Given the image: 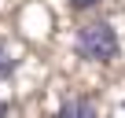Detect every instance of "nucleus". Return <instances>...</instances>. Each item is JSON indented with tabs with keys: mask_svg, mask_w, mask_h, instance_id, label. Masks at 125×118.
<instances>
[{
	"mask_svg": "<svg viewBox=\"0 0 125 118\" xmlns=\"http://www.w3.org/2000/svg\"><path fill=\"white\" fill-rule=\"evenodd\" d=\"M118 33L110 22H85L77 30V55L88 63H110L118 55Z\"/></svg>",
	"mask_w": 125,
	"mask_h": 118,
	"instance_id": "1",
	"label": "nucleus"
},
{
	"mask_svg": "<svg viewBox=\"0 0 125 118\" xmlns=\"http://www.w3.org/2000/svg\"><path fill=\"white\" fill-rule=\"evenodd\" d=\"M55 118H99L96 114V107H92V100H85V96H74V100H66L59 107V114Z\"/></svg>",
	"mask_w": 125,
	"mask_h": 118,
	"instance_id": "2",
	"label": "nucleus"
},
{
	"mask_svg": "<svg viewBox=\"0 0 125 118\" xmlns=\"http://www.w3.org/2000/svg\"><path fill=\"white\" fill-rule=\"evenodd\" d=\"M11 70H15V59H11V52H8L4 44H0V81H4Z\"/></svg>",
	"mask_w": 125,
	"mask_h": 118,
	"instance_id": "3",
	"label": "nucleus"
},
{
	"mask_svg": "<svg viewBox=\"0 0 125 118\" xmlns=\"http://www.w3.org/2000/svg\"><path fill=\"white\" fill-rule=\"evenodd\" d=\"M66 4L74 8V11H88V8H96L99 0H66Z\"/></svg>",
	"mask_w": 125,
	"mask_h": 118,
	"instance_id": "4",
	"label": "nucleus"
},
{
	"mask_svg": "<svg viewBox=\"0 0 125 118\" xmlns=\"http://www.w3.org/2000/svg\"><path fill=\"white\" fill-rule=\"evenodd\" d=\"M0 118H8V103L4 100H0Z\"/></svg>",
	"mask_w": 125,
	"mask_h": 118,
	"instance_id": "5",
	"label": "nucleus"
}]
</instances>
